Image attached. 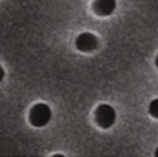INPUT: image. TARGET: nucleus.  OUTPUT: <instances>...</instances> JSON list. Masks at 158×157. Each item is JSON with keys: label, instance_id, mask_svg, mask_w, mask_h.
<instances>
[{"label": "nucleus", "instance_id": "1", "mask_svg": "<svg viewBox=\"0 0 158 157\" xmlns=\"http://www.w3.org/2000/svg\"><path fill=\"white\" fill-rule=\"evenodd\" d=\"M52 116V112L49 106L44 103H39L30 110L29 121L33 126L43 127L50 122Z\"/></svg>", "mask_w": 158, "mask_h": 157}, {"label": "nucleus", "instance_id": "4", "mask_svg": "<svg viewBox=\"0 0 158 157\" xmlns=\"http://www.w3.org/2000/svg\"><path fill=\"white\" fill-rule=\"evenodd\" d=\"M115 0H95L94 2V11L101 16H108L111 14L115 10Z\"/></svg>", "mask_w": 158, "mask_h": 157}, {"label": "nucleus", "instance_id": "2", "mask_svg": "<svg viewBox=\"0 0 158 157\" xmlns=\"http://www.w3.org/2000/svg\"><path fill=\"white\" fill-rule=\"evenodd\" d=\"M95 116L97 124L104 129L113 126L116 119L115 109L109 104H101L97 108Z\"/></svg>", "mask_w": 158, "mask_h": 157}, {"label": "nucleus", "instance_id": "6", "mask_svg": "<svg viewBox=\"0 0 158 157\" xmlns=\"http://www.w3.org/2000/svg\"><path fill=\"white\" fill-rule=\"evenodd\" d=\"M5 76V72H4L3 69L2 68V66H0V82L3 80V77Z\"/></svg>", "mask_w": 158, "mask_h": 157}, {"label": "nucleus", "instance_id": "3", "mask_svg": "<svg viewBox=\"0 0 158 157\" xmlns=\"http://www.w3.org/2000/svg\"><path fill=\"white\" fill-rule=\"evenodd\" d=\"M75 45L77 50L81 52H91L97 47L98 40L94 34L90 32H83L76 38Z\"/></svg>", "mask_w": 158, "mask_h": 157}, {"label": "nucleus", "instance_id": "7", "mask_svg": "<svg viewBox=\"0 0 158 157\" xmlns=\"http://www.w3.org/2000/svg\"><path fill=\"white\" fill-rule=\"evenodd\" d=\"M155 63H156V67L158 68V55H157V56H156V60H155Z\"/></svg>", "mask_w": 158, "mask_h": 157}, {"label": "nucleus", "instance_id": "8", "mask_svg": "<svg viewBox=\"0 0 158 157\" xmlns=\"http://www.w3.org/2000/svg\"><path fill=\"white\" fill-rule=\"evenodd\" d=\"M155 156L158 157V147H157V148H156V152H155Z\"/></svg>", "mask_w": 158, "mask_h": 157}, {"label": "nucleus", "instance_id": "5", "mask_svg": "<svg viewBox=\"0 0 158 157\" xmlns=\"http://www.w3.org/2000/svg\"><path fill=\"white\" fill-rule=\"evenodd\" d=\"M149 112L153 117L158 118V98L150 102L149 106Z\"/></svg>", "mask_w": 158, "mask_h": 157}]
</instances>
